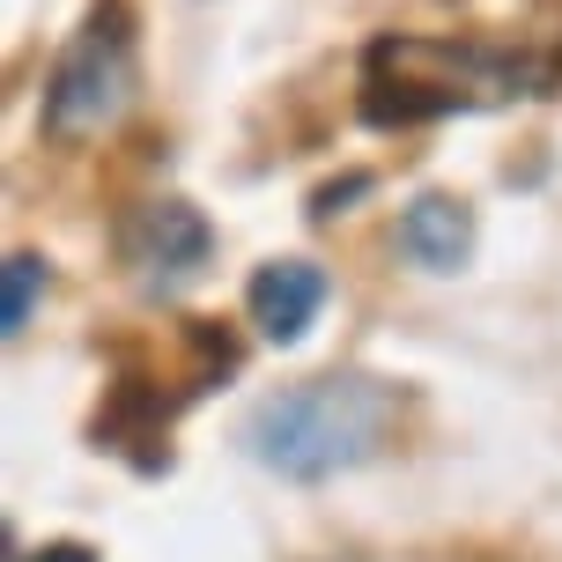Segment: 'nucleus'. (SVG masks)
Segmentation results:
<instances>
[{
  "instance_id": "2",
  "label": "nucleus",
  "mask_w": 562,
  "mask_h": 562,
  "mask_svg": "<svg viewBox=\"0 0 562 562\" xmlns=\"http://www.w3.org/2000/svg\"><path fill=\"white\" fill-rule=\"evenodd\" d=\"M548 67L526 53H488L459 37H378L363 59V112L378 126H415L445 112H488L510 97H533Z\"/></svg>"
},
{
  "instance_id": "1",
  "label": "nucleus",
  "mask_w": 562,
  "mask_h": 562,
  "mask_svg": "<svg viewBox=\"0 0 562 562\" xmlns=\"http://www.w3.org/2000/svg\"><path fill=\"white\" fill-rule=\"evenodd\" d=\"M400 393L378 378H311L259 400L245 422V451L281 481H334L393 445Z\"/></svg>"
},
{
  "instance_id": "5",
  "label": "nucleus",
  "mask_w": 562,
  "mask_h": 562,
  "mask_svg": "<svg viewBox=\"0 0 562 562\" xmlns=\"http://www.w3.org/2000/svg\"><path fill=\"white\" fill-rule=\"evenodd\" d=\"M318 304H326V274H318L311 259H274V267H259L252 289H245V311H252V326L274 340V348L304 340Z\"/></svg>"
},
{
  "instance_id": "3",
  "label": "nucleus",
  "mask_w": 562,
  "mask_h": 562,
  "mask_svg": "<svg viewBox=\"0 0 562 562\" xmlns=\"http://www.w3.org/2000/svg\"><path fill=\"white\" fill-rule=\"evenodd\" d=\"M126 97H134V8L104 0V8H89L82 37L45 75V134L53 140L104 134V126H119Z\"/></svg>"
},
{
  "instance_id": "7",
  "label": "nucleus",
  "mask_w": 562,
  "mask_h": 562,
  "mask_svg": "<svg viewBox=\"0 0 562 562\" xmlns=\"http://www.w3.org/2000/svg\"><path fill=\"white\" fill-rule=\"evenodd\" d=\"M37 296H45V259H37V252H15V259H8V296H0V334H8V340L30 326Z\"/></svg>"
},
{
  "instance_id": "6",
  "label": "nucleus",
  "mask_w": 562,
  "mask_h": 562,
  "mask_svg": "<svg viewBox=\"0 0 562 562\" xmlns=\"http://www.w3.org/2000/svg\"><path fill=\"white\" fill-rule=\"evenodd\" d=\"M400 252L429 267V274H459L474 259V207L451 193H422L407 215H400Z\"/></svg>"
},
{
  "instance_id": "8",
  "label": "nucleus",
  "mask_w": 562,
  "mask_h": 562,
  "mask_svg": "<svg viewBox=\"0 0 562 562\" xmlns=\"http://www.w3.org/2000/svg\"><path fill=\"white\" fill-rule=\"evenodd\" d=\"M30 562H97V555H89L82 540H53V548H37Z\"/></svg>"
},
{
  "instance_id": "4",
  "label": "nucleus",
  "mask_w": 562,
  "mask_h": 562,
  "mask_svg": "<svg viewBox=\"0 0 562 562\" xmlns=\"http://www.w3.org/2000/svg\"><path fill=\"white\" fill-rule=\"evenodd\" d=\"M207 223H200L186 200H156V207H140L134 223H126V259H134L140 274H164V281H186L207 267Z\"/></svg>"
}]
</instances>
